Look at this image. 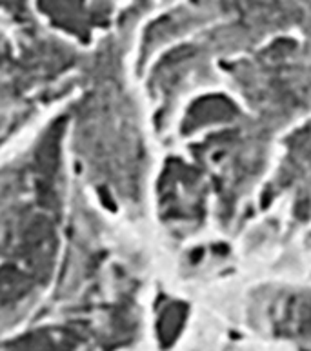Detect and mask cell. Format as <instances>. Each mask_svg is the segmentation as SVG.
Listing matches in <instances>:
<instances>
[{
    "label": "cell",
    "mask_w": 311,
    "mask_h": 351,
    "mask_svg": "<svg viewBox=\"0 0 311 351\" xmlns=\"http://www.w3.org/2000/svg\"><path fill=\"white\" fill-rule=\"evenodd\" d=\"M4 57H5V44L4 40L0 38V64L4 62Z\"/></svg>",
    "instance_id": "8992f818"
},
{
    "label": "cell",
    "mask_w": 311,
    "mask_h": 351,
    "mask_svg": "<svg viewBox=\"0 0 311 351\" xmlns=\"http://www.w3.org/2000/svg\"><path fill=\"white\" fill-rule=\"evenodd\" d=\"M79 341L75 328H38L0 344V351H73Z\"/></svg>",
    "instance_id": "3957f363"
},
{
    "label": "cell",
    "mask_w": 311,
    "mask_h": 351,
    "mask_svg": "<svg viewBox=\"0 0 311 351\" xmlns=\"http://www.w3.org/2000/svg\"><path fill=\"white\" fill-rule=\"evenodd\" d=\"M40 10L58 27L73 33L77 37H84L88 33L82 0H40Z\"/></svg>",
    "instance_id": "277c9868"
},
{
    "label": "cell",
    "mask_w": 311,
    "mask_h": 351,
    "mask_svg": "<svg viewBox=\"0 0 311 351\" xmlns=\"http://www.w3.org/2000/svg\"><path fill=\"white\" fill-rule=\"evenodd\" d=\"M42 278L13 261L0 264V313L18 308L37 293Z\"/></svg>",
    "instance_id": "7a4b0ae2"
},
{
    "label": "cell",
    "mask_w": 311,
    "mask_h": 351,
    "mask_svg": "<svg viewBox=\"0 0 311 351\" xmlns=\"http://www.w3.org/2000/svg\"><path fill=\"white\" fill-rule=\"evenodd\" d=\"M0 10L10 11L11 15H21L24 11V0H0Z\"/></svg>",
    "instance_id": "5b68a950"
},
{
    "label": "cell",
    "mask_w": 311,
    "mask_h": 351,
    "mask_svg": "<svg viewBox=\"0 0 311 351\" xmlns=\"http://www.w3.org/2000/svg\"><path fill=\"white\" fill-rule=\"evenodd\" d=\"M77 130L80 152L102 189L124 204H138L142 146L132 102L124 91H95L86 100Z\"/></svg>",
    "instance_id": "6da1fadb"
}]
</instances>
